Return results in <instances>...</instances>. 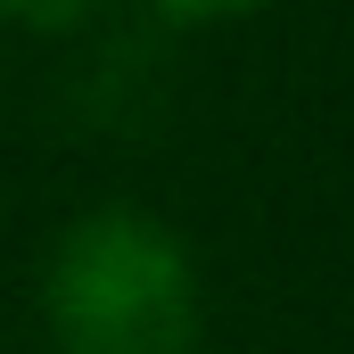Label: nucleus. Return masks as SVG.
Listing matches in <instances>:
<instances>
[{
	"mask_svg": "<svg viewBox=\"0 0 354 354\" xmlns=\"http://www.w3.org/2000/svg\"><path fill=\"white\" fill-rule=\"evenodd\" d=\"M41 322L58 354H198V264L140 206H99L41 264Z\"/></svg>",
	"mask_w": 354,
	"mask_h": 354,
	"instance_id": "obj_1",
	"label": "nucleus"
},
{
	"mask_svg": "<svg viewBox=\"0 0 354 354\" xmlns=\"http://www.w3.org/2000/svg\"><path fill=\"white\" fill-rule=\"evenodd\" d=\"M99 0H0V17L8 25H25V33H75Z\"/></svg>",
	"mask_w": 354,
	"mask_h": 354,
	"instance_id": "obj_2",
	"label": "nucleus"
},
{
	"mask_svg": "<svg viewBox=\"0 0 354 354\" xmlns=\"http://www.w3.org/2000/svg\"><path fill=\"white\" fill-rule=\"evenodd\" d=\"M149 8L174 25H231V17H256L264 0H149Z\"/></svg>",
	"mask_w": 354,
	"mask_h": 354,
	"instance_id": "obj_3",
	"label": "nucleus"
}]
</instances>
